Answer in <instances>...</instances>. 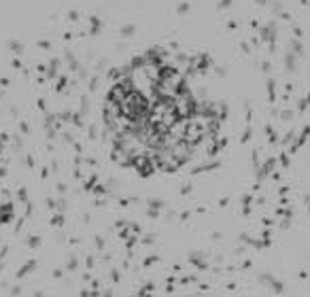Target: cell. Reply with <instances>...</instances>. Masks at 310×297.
Returning a JSON list of instances; mask_svg holds the SVG:
<instances>
[{"mask_svg": "<svg viewBox=\"0 0 310 297\" xmlns=\"http://www.w3.org/2000/svg\"><path fill=\"white\" fill-rule=\"evenodd\" d=\"M187 59L151 47L121 64L102 104L111 155L140 176L172 174L213 153L223 108L195 85Z\"/></svg>", "mask_w": 310, "mask_h": 297, "instance_id": "6da1fadb", "label": "cell"}, {"mask_svg": "<svg viewBox=\"0 0 310 297\" xmlns=\"http://www.w3.org/2000/svg\"><path fill=\"white\" fill-rule=\"evenodd\" d=\"M0 178H2V147H0ZM9 210H11V204L7 202L4 191L0 189V223L7 221V212H9Z\"/></svg>", "mask_w": 310, "mask_h": 297, "instance_id": "7a4b0ae2", "label": "cell"}]
</instances>
